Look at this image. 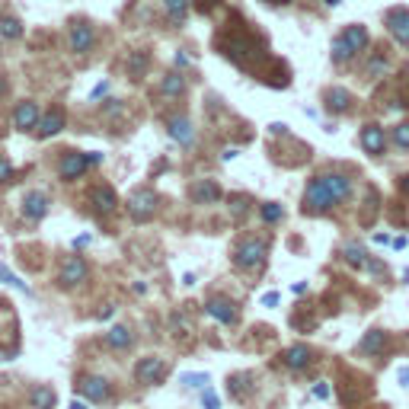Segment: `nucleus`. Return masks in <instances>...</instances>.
I'll return each instance as SVG.
<instances>
[{
	"label": "nucleus",
	"instance_id": "nucleus-20",
	"mask_svg": "<svg viewBox=\"0 0 409 409\" xmlns=\"http://www.w3.org/2000/svg\"><path fill=\"white\" fill-rule=\"evenodd\" d=\"M282 361H284L288 367H291V371H304V367L313 361V352H310L307 346H291L288 352L282 355Z\"/></svg>",
	"mask_w": 409,
	"mask_h": 409
},
{
	"label": "nucleus",
	"instance_id": "nucleus-33",
	"mask_svg": "<svg viewBox=\"0 0 409 409\" xmlns=\"http://www.w3.org/2000/svg\"><path fill=\"white\" fill-rule=\"evenodd\" d=\"M182 384L192 390H208V377L205 375H182Z\"/></svg>",
	"mask_w": 409,
	"mask_h": 409
},
{
	"label": "nucleus",
	"instance_id": "nucleus-42",
	"mask_svg": "<svg viewBox=\"0 0 409 409\" xmlns=\"http://www.w3.org/2000/svg\"><path fill=\"white\" fill-rule=\"evenodd\" d=\"M87 243H90V234H84V237H77V240H74V250H84Z\"/></svg>",
	"mask_w": 409,
	"mask_h": 409
},
{
	"label": "nucleus",
	"instance_id": "nucleus-28",
	"mask_svg": "<svg viewBox=\"0 0 409 409\" xmlns=\"http://www.w3.org/2000/svg\"><path fill=\"white\" fill-rule=\"evenodd\" d=\"M160 93L167 99H176L186 93V80H182V74H167L163 77V84H160Z\"/></svg>",
	"mask_w": 409,
	"mask_h": 409
},
{
	"label": "nucleus",
	"instance_id": "nucleus-43",
	"mask_svg": "<svg viewBox=\"0 0 409 409\" xmlns=\"http://www.w3.org/2000/svg\"><path fill=\"white\" fill-rule=\"evenodd\" d=\"M263 304H265V307H275V304H278V294H275V291H272V294H265V298H263Z\"/></svg>",
	"mask_w": 409,
	"mask_h": 409
},
{
	"label": "nucleus",
	"instance_id": "nucleus-7",
	"mask_svg": "<svg viewBox=\"0 0 409 409\" xmlns=\"http://www.w3.org/2000/svg\"><path fill=\"white\" fill-rule=\"evenodd\" d=\"M87 275H90V265H87L84 256H68L58 272V284L61 288H77V284H84Z\"/></svg>",
	"mask_w": 409,
	"mask_h": 409
},
{
	"label": "nucleus",
	"instance_id": "nucleus-8",
	"mask_svg": "<svg viewBox=\"0 0 409 409\" xmlns=\"http://www.w3.org/2000/svg\"><path fill=\"white\" fill-rule=\"evenodd\" d=\"M153 211H157V195H153L151 189H138V192L128 199V215H132L138 224L151 221Z\"/></svg>",
	"mask_w": 409,
	"mask_h": 409
},
{
	"label": "nucleus",
	"instance_id": "nucleus-10",
	"mask_svg": "<svg viewBox=\"0 0 409 409\" xmlns=\"http://www.w3.org/2000/svg\"><path fill=\"white\" fill-rule=\"evenodd\" d=\"M77 390H80L90 403H103V400L112 396V384L106 381V377H96V375L80 377V381H77Z\"/></svg>",
	"mask_w": 409,
	"mask_h": 409
},
{
	"label": "nucleus",
	"instance_id": "nucleus-4",
	"mask_svg": "<svg viewBox=\"0 0 409 409\" xmlns=\"http://www.w3.org/2000/svg\"><path fill=\"white\" fill-rule=\"evenodd\" d=\"M265 256H269V243L250 237V240H243L234 250V265L243 272H250V269H259L265 263Z\"/></svg>",
	"mask_w": 409,
	"mask_h": 409
},
{
	"label": "nucleus",
	"instance_id": "nucleus-15",
	"mask_svg": "<svg viewBox=\"0 0 409 409\" xmlns=\"http://www.w3.org/2000/svg\"><path fill=\"white\" fill-rule=\"evenodd\" d=\"M90 201H93V208H96L99 215H112V211L118 208V195H115L112 186H93Z\"/></svg>",
	"mask_w": 409,
	"mask_h": 409
},
{
	"label": "nucleus",
	"instance_id": "nucleus-12",
	"mask_svg": "<svg viewBox=\"0 0 409 409\" xmlns=\"http://www.w3.org/2000/svg\"><path fill=\"white\" fill-rule=\"evenodd\" d=\"M49 208H51V199L45 192H39V189H35V192H26V199H23V218H26V221H42L45 215H49Z\"/></svg>",
	"mask_w": 409,
	"mask_h": 409
},
{
	"label": "nucleus",
	"instance_id": "nucleus-22",
	"mask_svg": "<svg viewBox=\"0 0 409 409\" xmlns=\"http://www.w3.org/2000/svg\"><path fill=\"white\" fill-rule=\"evenodd\" d=\"M221 199V189H218L215 180H199L192 186V201H199V205H205V201H218Z\"/></svg>",
	"mask_w": 409,
	"mask_h": 409
},
{
	"label": "nucleus",
	"instance_id": "nucleus-48",
	"mask_svg": "<svg viewBox=\"0 0 409 409\" xmlns=\"http://www.w3.org/2000/svg\"><path fill=\"white\" fill-rule=\"evenodd\" d=\"M400 189H403V192L409 195V173H406V176H403V180H400Z\"/></svg>",
	"mask_w": 409,
	"mask_h": 409
},
{
	"label": "nucleus",
	"instance_id": "nucleus-30",
	"mask_svg": "<svg viewBox=\"0 0 409 409\" xmlns=\"http://www.w3.org/2000/svg\"><path fill=\"white\" fill-rule=\"evenodd\" d=\"M0 282L10 284V288H16V291H23V294H32V288H29V284L23 282V278H16L13 272L7 269V265H0Z\"/></svg>",
	"mask_w": 409,
	"mask_h": 409
},
{
	"label": "nucleus",
	"instance_id": "nucleus-45",
	"mask_svg": "<svg viewBox=\"0 0 409 409\" xmlns=\"http://www.w3.org/2000/svg\"><path fill=\"white\" fill-rule=\"evenodd\" d=\"M394 243V250H403V246H406V237H396V240H390Z\"/></svg>",
	"mask_w": 409,
	"mask_h": 409
},
{
	"label": "nucleus",
	"instance_id": "nucleus-31",
	"mask_svg": "<svg viewBox=\"0 0 409 409\" xmlns=\"http://www.w3.org/2000/svg\"><path fill=\"white\" fill-rule=\"evenodd\" d=\"M282 218H284V208H282V205H275V201H265V205H263V221H265V224H278Z\"/></svg>",
	"mask_w": 409,
	"mask_h": 409
},
{
	"label": "nucleus",
	"instance_id": "nucleus-23",
	"mask_svg": "<svg viewBox=\"0 0 409 409\" xmlns=\"http://www.w3.org/2000/svg\"><path fill=\"white\" fill-rule=\"evenodd\" d=\"M163 13H167L170 26H180L189 16V0H163Z\"/></svg>",
	"mask_w": 409,
	"mask_h": 409
},
{
	"label": "nucleus",
	"instance_id": "nucleus-32",
	"mask_svg": "<svg viewBox=\"0 0 409 409\" xmlns=\"http://www.w3.org/2000/svg\"><path fill=\"white\" fill-rule=\"evenodd\" d=\"M394 144L403 147V151H409V122H403V125L394 128Z\"/></svg>",
	"mask_w": 409,
	"mask_h": 409
},
{
	"label": "nucleus",
	"instance_id": "nucleus-3",
	"mask_svg": "<svg viewBox=\"0 0 409 409\" xmlns=\"http://www.w3.org/2000/svg\"><path fill=\"white\" fill-rule=\"evenodd\" d=\"M221 55L230 58L234 64H240V68H246V64L253 61V58H263V45H256V39H250V35H230V42L221 45Z\"/></svg>",
	"mask_w": 409,
	"mask_h": 409
},
{
	"label": "nucleus",
	"instance_id": "nucleus-13",
	"mask_svg": "<svg viewBox=\"0 0 409 409\" xmlns=\"http://www.w3.org/2000/svg\"><path fill=\"white\" fill-rule=\"evenodd\" d=\"M205 313L215 317L218 323H224V326H234L237 320H240L237 304H234V301H227V298H208V301H205Z\"/></svg>",
	"mask_w": 409,
	"mask_h": 409
},
{
	"label": "nucleus",
	"instance_id": "nucleus-26",
	"mask_svg": "<svg viewBox=\"0 0 409 409\" xmlns=\"http://www.w3.org/2000/svg\"><path fill=\"white\" fill-rule=\"evenodd\" d=\"M342 256H346V263L355 265V269H367V253L361 243H346V246H342Z\"/></svg>",
	"mask_w": 409,
	"mask_h": 409
},
{
	"label": "nucleus",
	"instance_id": "nucleus-25",
	"mask_svg": "<svg viewBox=\"0 0 409 409\" xmlns=\"http://www.w3.org/2000/svg\"><path fill=\"white\" fill-rule=\"evenodd\" d=\"M384 348H387V333H384V329H371V333L361 339V352H367V355H381Z\"/></svg>",
	"mask_w": 409,
	"mask_h": 409
},
{
	"label": "nucleus",
	"instance_id": "nucleus-17",
	"mask_svg": "<svg viewBox=\"0 0 409 409\" xmlns=\"http://www.w3.org/2000/svg\"><path fill=\"white\" fill-rule=\"evenodd\" d=\"M167 132H170V138H173V141H176V144H180V147H192V141H195V132H192V122H189L186 115H180V118H170Z\"/></svg>",
	"mask_w": 409,
	"mask_h": 409
},
{
	"label": "nucleus",
	"instance_id": "nucleus-46",
	"mask_svg": "<svg viewBox=\"0 0 409 409\" xmlns=\"http://www.w3.org/2000/svg\"><path fill=\"white\" fill-rule=\"evenodd\" d=\"M90 160H93V167H96V163H103V153H99V151H90Z\"/></svg>",
	"mask_w": 409,
	"mask_h": 409
},
{
	"label": "nucleus",
	"instance_id": "nucleus-39",
	"mask_svg": "<svg viewBox=\"0 0 409 409\" xmlns=\"http://www.w3.org/2000/svg\"><path fill=\"white\" fill-rule=\"evenodd\" d=\"M313 396H317V400H326V396H329V384L320 381L317 387H313Z\"/></svg>",
	"mask_w": 409,
	"mask_h": 409
},
{
	"label": "nucleus",
	"instance_id": "nucleus-34",
	"mask_svg": "<svg viewBox=\"0 0 409 409\" xmlns=\"http://www.w3.org/2000/svg\"><path fill=\"white\" fill-rule=\"evenodd\" d=\"M201 406H205V409H221V400H218L215 390H201Z\"/></svg>",
	"mask_w": 409,
	"mask_h": 409
},
{
	"label": "nucleus",
	"instance_id": "nucleus-40",
	"mask_svg": "<svg viewBox=\"0 0 409 409\" xmlns=\"http://www.w3.org/2000/svg\"><path fill=\"white\" fill-rule=\"evenodd\" d=\"M122 112V99H109V106H106V115H118Z\"/></svg>",
	"mask_w": 409,
	"mask_h": 409
},
{
	"label": "nucleus",
	"instance_id": "nucleus-18",
	"mask_svg": "<svg viewBox=\"0 0 409 409\" xmlns=\"http://www.w3.org/2000/svg\"><path fill=\"white\" fill-rule=\"evenodd\" d=\"M361 147H365L367 153H384V147H387L384 128L381 125H365V128H361Z\"/></svg>",
	"mask_w": 409,
	"mask_h": 409
},
{
	"label": "nucleus",
	"instance_id": "nucleus-29",
	"mask_svg": "<svg viewBox=\"0 0 409 409\" xmlns=\"http://www.w3.org/2000/svg\"><path fill=\"white\" fill-rule=\"evenodd\" d=\"M147 61H151V58H147V51H132V55H128V74L141 77L147 70Z\"/></svg>",
	"mask_w": 409,
	"mask_h": 409
},
{
	"label": "nucleus",
	"instance_id": "nucleus-41",
	"mask_svg": "<svg viewBox=\"0 0 409 409\" xmlns=\"http://www.w3.org/2000/svg\"><path fill=\"white\" fill-rule=\"evenodd\" d=\"M215 4H218V0H195V7H199L201 13H205V10H211V7H215Z\"/></svg>",
	"mask_w": 409,
	"mask_h": 409
},
{
	"label": "nucleus",
	"instance_id": "nucleus-6",
	"mask_svg": "<svg viewBox=\"0 0 409 409\" xmlns=\"http://www.w3.org/2000/svg\"><path fill=\"white\" fill-rule=\"evenodd\" d=\"M167 377V361L157 358V355H147V358H141L138 365H134V381L141 384V387H153V384H160Z\"/></svg>",
	"mask_w": 409,
	"mask_h": 409
},
{
	"label": "nucleus",
	"instance_id": "nucleus-37",
	"mask_svg": "<svg viewBox=\"0 0 409 409\" xmlns=\"http://www.w3.org/2000/svg\"><path fill=\"white\" fill-rule=\"evenodd\" d=\"M106 93H109V80H103V84H96V87H93L90 103H96V99H99V96H106Z\"/></svg>",
	"mask_w": 409,
	"mask_h": 409
},
{
	"label": "nucleus",
	"instance_id": "nucleus-5",
	"mask_svg": "<svg viewBox=\"0 0 409 409\" xmlns=\"http://www.w3.org/2000/svg\"><path fill=\"white\" fill-rule=\"evenodd\" d=\"M90 167H93L90 153L64 151V153H61V160H58V176H61L64 182H74V180H80V176H84Z\"/></svg>",
	"mask_w": 409,
	"mask_h": 409
},
{
	"label": "nucleus",
	"instance_id": "nucleus-27",
	"mask_svg": "<svg viewBox=\"0 0 409 409\" xmlns=\"http://www.w3.org/2000/svg\"><path fill=\"white\" fill-rule=\"evenodd\" d=\"M23 23L16 20V16H0V39H7V42H16V39H23Z\"/></svg>",
	"mask_w": 409,
	"mask_h": 409
},
{
	"label": "nucleus",
	"instance_id": "nucleus-16",
	"mask_svg": "<svg viewBox=\"0 0 409 409\" xmlns=\"http://www.w3.org/2000/svg\"><path fill=\"white\" fill-rule=\"evenodd\" d=\"M64 128V112L61 109H51V112H45L42 115V122H39V128H35V138L39 141H49L51 134H58Z\"/></svg>",
	"mask_w": 409,
	"mask_h": 409
},
{
	"label": "nucleus",
	"instance_id": "nucleus-9",
	"mask_svg": "<svg viewBox=\"0 0 409 409\" xmlns=\"http://www.w3.org/2000/svg\"><path fill=\"white\" fill-rule=\"evenodd\" d=\"M70 51L74 55H90L93 45H96V29L90 26V23H70Z\"/></svg>",
	"mask_w": 409,
	"mask_h": 409
},
{
	"label": "nucleus",
	"instance_id": "nucleus-47",
	"mask_svg": "<svg viewBox=\"0 0 409 409\" xmlns=\"http://www.w3.org/2000/svg\"><path fill=\"white\" fill-rule=\"evenodd\" d=\"M221 157H224V160H234V157H237V147H227V151H224Z\"/></svg>",
	"mask_w": 409,
	"mask_h": 409
},
{
	"label": "nucleus",
	"instance_id": "nucleus-49",
	"mask_svg": "<svg viewBox=\"0 0 409 409\" xmlns=\"http://www.w3.org/2000/svg\"><path fill=\"white\" fill-rule=\"evenodd\" d=\"M323 4H326V7H336V4H339V0H323Z\"/></svg>",
	"mask_w": 409,
	"mask_h": 409
},
{
	"label": "nucleus",
	"instance_id": "nucleus-1",
	"mask_svg": "<svg viewBox=\"0 0 409 409\" xmlns=\"http://www.w3.org/2000/svg\"><path fill=\"white\" fill-rule=\"evenodd\" d=\"M352 192V180L342 173H323L313 176L304 189V215H326L329 208H336L346 195Z\"/></svg>",
	"mask_w": 409,
	"mask_h": 409
},
{
	"label": "nucleus",
	"instance_id": "nucleus-2",
	"mask_svg": "<svg viewBox=\"0 0 409 409\" xmlns=\"http://www.w3.org/2000/svg\"><path fill=\"white\" fill-rule=\"evenodd\" d=\"M365 49H367V29L365 26H348L346 32L333 39V64L352 61V58Z\"/></svg>",
	"mask_w": 409,
	"mask_h": 409
},
{
	"label": "nucleus",
	"instance_id": "nucleus-38",
	"mask_svg": "<svg viewBox=\"0 0 409 409\" xmlns=\"http://www.w3.org/2000/svg\"><path fill=\"white\" fill-rule=\"evenodd\" d=\"M173 64H176V68H180V70H182V68H189V64H192V58H189V55H186V51H176Z\"/></svg>",
	"mask_w": 409,
	"mask_h": 409
},
{
	"label": "nucleus",
	"instance_id": "nucleus-50",
	"mask_svg": "<svg viewBox=\"0 0 409 409\" xmlns=\"http://www.w3.org/2000/svg\"><path fill=\"white\" fill-rule=\"evenodd\" d=\"M269 4H288V0H269Z\"/></svg>",
	"mask_w": 409,
	"mask_h": 409
},
{
	"label": "nucleus",
	"instance_id": "nucleus-21",
	"mask_svg": "<svg viewBox=\"0 0 409 409\" xmlns=\"http://www.w3.org/2000/svg\"><path fill=\"white\" fill-rule=\"evenodd\" d=\"M103 339H106V346H109V348L122 352V348H128L134 342V333H132V326H112Z\"/></svg>",
	"mask_w": 409,
	"mask_h": 409
},
{
	"label": "nucleus",
	"instance_id": "nucleus-35",
	"mask_svg": "<svg viewBox=\"0 0 409 409\" xmlns=\"http://www.w3.org/2000/svg\"><path fill=\"white\" fill-rule=\"evenodd\" d=\"M384 70H387V61H384V55H377L375 64H367V77H377V74H384Z\"/></svg>",
	"mask_w": 409,
	"mask_h": 409
},
{
	"label": "nucleus",
	"instance_id": "nucleus-14",
	"mask_svg": "<svg viewBox=\"0 0 409 409\" xmlns=\"http://www.w3.org/2000/svg\"><path fill=\"white\" fill-rule=\"evenodd\" d=\"M387 29L400 45H409V10L406 7H396L387 13Z\"/></svg>",
	"mask_w": 409,
	"mask_h": 409
},
{
	"label": "nucleus",
	"instance_id": "nucleus-44",
	"mask_svg": "<svg viewBox=\"0 0 409 409\" xmlns=\"http://www.w3.org/2000/svg\"><path fill=\"white\" fill-rule=\"evenodd\" d=\"M68 409H90V406H87L84 400H70V406H68Z\"/></svg>",
	"mask_w": 409,
	"mask_h": 409
},
{
	"label": "nucleus",
	"instance_id": "nucleus-11",
	"mask_svg": "<svg viewBox=\"0 0 409 409\" xmlns=\"http://www.w3.org/2000/svg\"><path fill=\"white\" fill-rule=\"evenodd\" d=\"M39 122H42V112H39V106H35L32 99H26V103H20L13 109V128L16 132H35Z\"/></svg>",
	"mask_w": 409,
	"mask_h": 409
},
{
	"label": "nucleus",
	"instance_id": "nucleus-36",
	"mask_svg": "<svg viewBox=\"0 0 409 409\" xmlns=\"http://www.w3.org/2000/svg\"><path fill=\"white\" fill-rule=\"evenodd\" d=\"M10 176H13V163L7 157H0V182H7Z\"/></svg>",
	"mask_w": 409,
	"mask_h": 409
},
{
	"label": "nucleus",
	"instance_id": "nucleus-24",
	"mask_svg": "<svg viewBox=\"0 0 409 409\" xmlns=\"http://www.w3.org/2000/svg\"><path fill=\"white\" fill-rule=\"evenodd\" d=\"M348 106H352V96H348V90H342V87L326 90V109H329V112H346Z\"/></svg>",
	"mask_w": 409,
	"mask_h": 409
},
{
	"label": "nucleus",
	"instance_id": "nucleus-19",
	"mask_svg": "<svg viewBox=\"0 0 409 409\" xmlns=\"http://www.w3.org/2000/svg\"><path fill=\"white\" fill-rule=\"evenodd\" d=\"M58 396L51 387H45V384H35L32 390H29V409H55Z\"/></svg>",
	"mask_w": 409,
	"mask_h": 409
}]
</instances>
